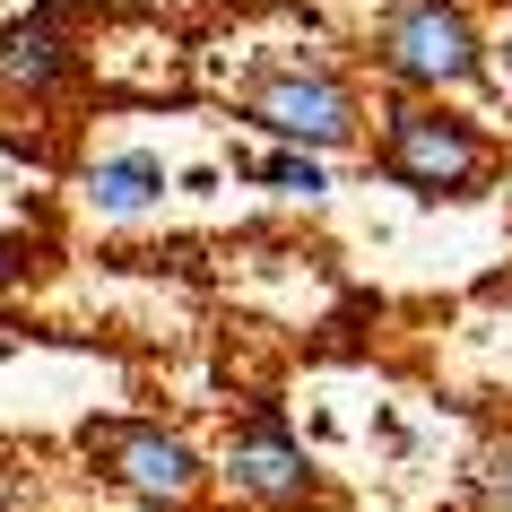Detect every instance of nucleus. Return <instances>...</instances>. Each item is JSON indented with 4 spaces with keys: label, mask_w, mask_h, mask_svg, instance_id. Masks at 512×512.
Wrapping results in <instances>:
<instances>
[{
    "label": "nucleus",
    "mask_w": 512,
    "mask_h": 512,
    "mask_svg": "<svg viewBox=\"0 0 512 512\" xmlns=\"http://www.w3.org/2000/svg\"><path fill=\"white\" fill-rule=\"evenodd\" d=\"M374 165L417 200H478L495 183L504 148L486 139V122H469L443 96H391L382 131H374Z\"/></svg>",
    "instance_id": "f257e3e1"
},
{
    "label": "nucleus",
    "mask_w": 512,
    "mask_h": 512,
    "mask_svg": "<svg viewBox=\"0 0 512 512\" xmlns=\"http://www.w3.org/2000/svg\"><path fill=\"white\" fill-rule=\"evenodd\" d=\"M365 53H374V79L391 96H460L495 70L486 27L460 0H391L365 35Z\"/></svg>",
    "instance_id": "f03ea898"
},
{
    "label": "nucleus",
    "mask_w": 512,
    "mask_h": 512,
    "mask_svg": "<svg viewBox=\"0 0 512 512\" xmlns=\"http://www.w3.org/2000/svg\"><path fill=\"white\" fill-rule=\"evenodd\" d=\"M235 113L252 131H270L278 148H304V157H339L365 139V105H356V79L339 61H313V53H287L270 70H252L235 96Z\"/></svg>",
    "instance_id": "7ed1b4c3"
},
{
    "label": "nucleus",
    "mask_w": 512,
    "mask_h": 512,
    "mask_svg": "<svg viewBox=\"0 0 512 512\" xmlns=\"http://www.w3.org/2000/svg\"><path fill=\"white\" fill-rule=\"evenodd\" d=\"M79 443H87V460H96L131 504H157V512L200 504V486L217 478L209 460H200V443L174 434L165 417H87Z\"/></svg>",
    "instance_id": "20e7f679"
},
{
    "label": "nucleus",
    "mask_w": 512,
    "mask_h": 512,
    "mask_svg": "<svg viewBox=\"0 0 512 512\" xmlns=\"http://www.w3.org/2000/svg\"><path fill=\"white\" fill-rule=\"evenodd\" d=\"M217 478H226V495H243L252 512H313V504H322V469H313V452H304L278 417L235 426V443H226V460H217Z\"/></svg>",
    "instance_id": "39448f33"
},
{
    "label": "nucleus",
    "mask_w": 512,
    "mask_h": 512,
    "mask_svg": "<svg viewBox=\"0 0 512 512\" xmlns=\"http://www.w3.org/2000/svg\"><path fill=\"white\" fill-rule=\"evenodd\" d=\"M79 87V53H70V35L53 18H9L0 27V96H18V105H53Z\"/></svg>",
    "instance_id": "423d86ee"
},
{
    "label": "nucleus",
    "mask_w": 512,
    "mask_h": 512,
    "mask_svg": "<svg viewBox=\"0 0 512 512\" xmlns=\"http://www.w3.org/2000/svg\"><path fill=\"white\" fill-rule=\"evenodd\" d=\"M79 200L96 217H148L165 200V157H148V148H105V157L79 165Z\"/></svg>",
    "instance_id": "0eeeda50"
},
{
    "label": "nucleus",
    "mask_w": 512,
    "mask_h": 512,
    "mask_svg": "<svg viewBox=\"0 0 512 512\" xmlns=\"http://www.w3.org/2000/svg\"><path fill=\"white\" fill-rule=\"evenodd\" d=\"M252 183H270L278 200H322L330 191V157H304V148H270V157H243Z\"/></svg>",
    "instance_id": "6e6552de"
},
{
    "label": "nucleus",
    "mask_w": 512,
    "mask_h": 512,
    "mask_svg": "<svg viewBox=\"0 0 512 512\" xmlns=\"http://www.w3.org/2000/svg\"><path fill=\"white\" fill-rule=\"evenodd\" d=\"M469 504H478V512H512V443L478 452V469H469Z\"/></svg>",
    "instance_id": "1a4fd4ad"
},
{
    "label": "nucleus",
    "mask_w": 512,
    "mask_h": 512,
    "mask_svg": "<svg viewBox=\"0 0 512 512\" xmlns=\"http://www.w3.org/2000/svg\"><path fill=\"white\" fill-rule=\"evenodd\" d=\"M27 270H35V235H0V296H9Z\"/></svg>",
    "instance_id": "9d476101"
},
{
    "label": "nucleus",
    "mask_w": 512,
    "mask_h": 512,
    "mask_svg": "<svg viewBox=\"0 0 512 512\" xmlns=\"http://www.w3.org/2000/svg\"><path fill=\"white\" fill-rule=\"evenodd\" d=\"M495 70H504V79H512V27L495 35Z\"/></svg>",
    "instance_id": "9b49d317"
}]
</instances>
